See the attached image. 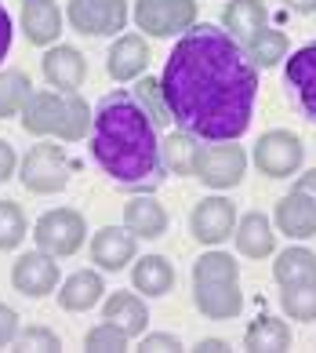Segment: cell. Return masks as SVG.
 I'll return each mask as SVG.
<instances>
[{
	"label": "cell",
	"mask_w": 316,
	"mask_h": 353,
	"mask_svg": "<svg viewBox=\"0 0 316 353\" xmlns=\"http://www.w3.org/2000/svg\"><path fill=\"white\" fill-rule=\"evenodd\" d=\"M160 88L182 132L200 142H236L255 117L258 70L236 37L215 22H193L167 55Z\"/></svg>",
	"instance_id": "1"
},
{
	"label": "cell",
	"mask_w": 316,
	"mask_h": 353,
	"mask_svg": "<svg viewBox=\"0 0 316 353\" xmlns=\"http://www.w3.org/2000/svg\"><path fill=\"white\" fill-rule=\"evenodd\" d=\"M160 128L124 88L105 91L91 117V153L113 182L131 190H153L164 179Z\"/></svg>",
	"instance_id": "2"
},
{
	"label": "cell",
	"mask_w": 316,
	"mask_h": 353,
	"mask_svg": "<svg viewBox=\"0 0 316 353\" xmlns=\"http://www.w3.org/2000/svg\"><path fill=\"white\" fill-rule=\"evenodd\" d=\"M193 303L207 321H233L244 313L240 263L229 252L211 248L193 263Z\"/></svg>",
	"instance_id": "3"
},
{
	"label": "cell",
	"mask_w": 316,
	"mask_h": 353,
	"mask_svg": "<svg viewBox=\"0 0 316 353\" xmlns=\"http://www.w3.org/2000/svg\"><path fill=\"white\" fill-rule=\"evenodd\" d=\"M22 128L30 135H41V139H62V142H76L91 135V106L84 102V95L76 91H33L22 106Z\"/></svg>",
	"instance_id": "4"
},
{
	"label": "cell",
	"mask_w": 316,
	"mask_h": 353,
	"mask_svg": "<svg viewBox=\"0 0 316 353\" xmlns=\"http://www.w3.org/2000/svg\"><path fill=\"white\" fill-rule=\"evenodd\" d=\"M247 175V153L236 142H200L196 150V175L207 190H233Z\"/></svg>",
	"instance_id": "5"
},
{
	"label": "cell",
	"mask_w": 316,
	"mask_h": 353,
	"mask_svg": "<svg viewBox=\"0 0 316 353\" xmlns=\"http://www.w3.org/2000/svg\"><path fill=\"white\" fill-rule=\"evenodd\" d=\"M87 237V222L76 208H51L36 219L33 226V241L41 252L55 255V259H70L81 252V244Z\"/></svg>",
	"instance_id": "6"
},
{
	"label": "cell",
	"mask_w": 316,
	"mask_h": 353,
	"mask_svg": "<svg viewBox=\"0 0 316 353\" xmlns=\"http://www.w3.org/2000/svg\"><path fill=\"white\" fill-rule=\"evenodd\" d=\"M19 179L30 193H62L70 186V161H65L62 146L51 142H36L19 164Z\"/></svg>",
	"instance_id": "7"
},
{
	"label": "cell",
	"mask_w": 316,
	"mask_h": 353,
	"mask_svg": "<svg viewBox=\"0 0 316 353\" xmlns=\"http://www.w3.org/2000/svg\"><path fill=\"white\" fill-rule=\"evenodd\" d=\"M302 157H306V146H302V139L295 132H287V128H273V132L258 135L255 150H251V161H255V168L266 179H291V175H298Z\"/></svg>",
	"instance_id": "8"
},
{
	"label": "cell",
	"mask_w": 316,
	"mask_h": 353,
	"mask_svg": "<svg viewBox=\"0 0 316 353\" xmlns=\"http://www.w3.org/2000/svg\"><path fill=\"white\" fill-rule=\"evenodd\" d=\"M196 22V0H135V26L146 37H175Z\"/></svg>",
	"instance_id": "9"
},
{
	"label": "cell",
	"mask_w": 316,
	"mask_h": 353,
	"mask_svg": "<svg viewBox=\"0 0 316 353\" xmlns=\"http://www.w3.org/2000/svg\"><path fill=\"white\" fill-rule=\"evenodd\" d=\"M65 15L84 37H120L127 26V0H70Z\"/></svg>",
	"instance_id": "10"
},
{
	"label": "cell",
	"mask_w": 316,
	"mask_h": 353,
	"mask_svg": "<svg viewBox=\"0 0 316 353\" xmlns=\"http://www.w3.org/2000/svg\"><path fill=\"white\" fill-rule=\"evenodd\" d=\"M236 230V208L229 197H204L196 201L193 215H189V233L193 241H200L204 248H218L222 241H229Z\"/></svg>",
	"instance_id": "11"
},
{
	"label": "cell",
	"mask_w": 316,
	"mask_h": 353,
	"mask_svg": "<svg viewBox=\"0 0 316 353\" xmlns=\"http://www.w3.org/2000/svg\"><path fill=\"white\" fill-rule=\"evenodd\" d=\"M11 284H15V292L30 295V299H44L59 288V263L55 255L48 252H25L15 259V266H11Z\"/></svg>",
	"instance_id": "12"
},
{
	"label": "cell",
	"mask_w": 316,
	"mask_h": 353,
	"mask_svg": "<svg viewBox=\"0 0 316 353\" xmlns=\"http://www.w3.org/2000/svg\"><path fill=\"white\" fill-rule=\"evenodd\" d=\"M135 233L127 226H105L91 237V263L105 273H120L127 263H135Z\"/></svg>",
	"instance_id": "13"
},
{
	"label": "cell",
	"mask_w": 316,
	"mask_h": 353,
	"mask_svg": "<svg viewBox=\"0 0 316 353\" xmlns=\"http://www.w3.org/2000/svg\"><path fill=\"white\" fill-rule=\"evenodd\" d=\"M149 59H153V55H149L146 37H142V33H120V37L113 41L109 55H105V70H109L113 81L127 84V81H138V77L146 73Z\"/></svg>",
	"instance_id": "14"
},
{
	"label": "cell",
	"mask_w": 316,
	"mask_h": 353,
	"mask_svg": "<svg viewBox=\"0 0 316 353\" xmlns=\"http://www.w3.org/2000/svg\"><path fill=\"white\" fill-rule=\"evenodd\" d=\"M41 66H44V81L55 91H76L87 77V59L73 44H51L44 51Z\"/></svg>",
	"instance_id": "15"
},
{
	"label": "cell",
	"mask_w": 316,
	"mask_h": 353,
	"mask_svg": "<svg viewBox=\"0 0 316 353\" xmlns=\"http://www.w3.org/2000/svg\"><path fill=\"white\" fill-rule=\"evenodd\" d=\"M276 230L291 241L316 237V201L302 190H291L276 201Z\"/></svg>",
	"instance_id": "16"
},
{
	"label": "cell",
	"mask_w": 316,
	"mask_h": 353,
	"mask_svg": "<svg viewBox=\"0 0 316 353\" xmlns=\"http://www.w3.org/2000/svg\"><path fill=\"white\" fill-rule=\"evenodd\" d=\"M284 77L295 91V102L302 106V113L316 124V44L298 48L284 66Z\"/></svg>",
	"instance_id": "17"
},
{
	"label": "cell",
	"mask_w": 316,
	"mask_h": 353,
	"mask_svg": "<svg viewBox=\"0 0 316 353\" xmlns=\"http://www.w3.org/2000/svg\"><path fill=\"white\" fill-rule=\"evenodd\" d=\"M22 33L36 48H51L62 37V11L55 0H22Z\"/></svg>",
	"instance_id": "18"
},
{
	"label": "cell",
	"mask_w": 316,
	"mask_h": 353,
	"mask_svg": "<svg viewBox=\"0 0 316 353\" xmlns=\"http://www.w3.org/2000/svg\"><path fill=\"white\" fill-rule=\"evenodd\" d=\"M233 241H236V252L247 255V259H269L273 248H276V233H273L269 215L266 212H247L244 219H236Z\"/></svg>",
	"instance_id": "19"
},
{
	"label": "cell",
	"mask_w": 316,
	"mask_h": 353,
	"mask_svg": "<svg viewBox=\"0 0 316 353\" xmlns=\"http://www.w3.org/2000/svg\"><path fill=\"white\" fill-rule=\"evenodd\" d=\"M124 226L142 241H156L167 233V212L156 197H149V193L146 197H131L124 204Z\"/></svg>",
	"instance_id": "20"
},
{
	"label": "cell",
	"mask_w": 316,
	"mask_h": 353,
	"mask_svg": "<svg viewBox=\"0 0 316 353\" xmlns=\"http://www.w3.org/2000/svg\"><path fill=\"white\" fill-rule=\"evenodd\" d=\"M102 292H105V284H102V273L98 270H76L73 277L62 281L59 306L65 313H84V310L102 303Z\"/></svg>",
	"instance_id": "21"
},
{
	"label": "cell",
	"mask_w": 316,
	"mask_h": 353,
	"mask_svg": "<svg viewBox=\"0 0 316 353\" xmlns=\"http://www.w3.org/2000/svg\"><path fill=\"white\" fill-rule=\"evenodd\" d=\"M131 284H135V292L149 295V299H164L175 288V266L164 255H142L131 266Z\"/></svg>",
	"instance_id": "22"
},
{
	"label": "cell",
	"mask_w": 316,
	"mask_h": 353,
	"mask_svg": "<svg viewBox=\"0 0 316 353\" xmlns=\"http://www.w3.org/2000/svg\"><path fill=\"white\" fill-rule=\"evenodd\" d=\"M269 26V8L266 0H229L222 11V30L236 41H247L251 33L266 30Z\"/></svg>",
	"instance_id": "23"
},
{
	"label": "cell",
	"mask_w": 316,
	"mask_h": 353,
	"mask_svg": "<svg viewBox=\"0 0 316 353\" xmlns=\"http://www.w3.org/2000/svg\"><path fill=\"white\" fill-rule=\"evenodd\" d=\"M102 321H113V324H120V328L135 339L146 332V324H149V310L146 303L135 295V292H113L109 299H105V306H102Z\"/></svg>",
	"instance_id": "24"
},
{
	"label": "cell",
	"mask_w": 316,
	"mask_h": 353,
	"mask_svg": "<svg viewBox=\"0 0 316 353\" xmlns=\"http://www.w3.org/2000/svg\"><path fill=\"white\" fill-rule=\"evenodd\" d=\"M240 48H244V55L251 59V66L255 70H269V66H276L280 59H287V48H291V41H287V33L284 30H258V33H251L247 41H240Z\"/></svg>",
	"instance_id": "25"
},
{
	"label": "cell",
	"mask_w": 316,
	"mask_h": 353,
	"mask_svg": "<svg viewBox=\"0 0 316 353\" xmlns=\"http://www.w3.org/2000/svg\"><path fill=\"white\" fill-rule=\"evenodd\" d=\"M196 150H200V139H193L189 132H171L164 142H160V164L164 172L171 175H196Z\"/></svg>",
	"instance_id": "26"
},
{
	"label": "cell",
	"mask_w": 316,
	"mask_h": 353,
	"mask_svg": "<svg viewBox=\"0 0 316 353\" xmlns=\"http://www.w3.org/2000/svg\"><path fill=\"white\" fill-rule=\"evenodd\" d=\"M273 277L280 288L287 284H302V281H316V255L309 248H284L273 263Z\"/></svg>",
	"instance_id": "27"
},
{
	"label": "cell",
	"mask_w": 316,
	"mask_h": 353,
	"mask_svg": "<svg viewBox=\"0 0 316 353\" xmlns=\"http://www.w3.org/2000/svg\"><path fill=\"white\" fill-rule=\"evenodd\" d=\"M244 346H247V350H258V353H280V350H291V328H287V321L258 317V321L247 324Z\"/></svg>",
	"instance_id": "28"
},
{
	"label": "cell",
	"mask_w": 316,
	"mask_h": 353,
	"mask_svg": "<svg viewBox=\"0 0 316 353\" xmlns=\"http://www.w3.org/2000/svg\"><path fill=\"white\" fill-rule=\"evenodd\" d=\"M30 95H33V84L22 70H0V121L22 113Z\"/></svg>",
	"instance_id": "29"
},
{
	"label": "cell",
	"mask_w": 316,
	"mask_h": 353,
	"mask_svg": "<svg viewBox=\"0 0 316 353\" xmlns=\"http://www.w3.org/2000/svg\"><path fill=\"white\" fill-rule=\"evenodd\" d=\"M131 95H135V102L149 113V121H153L156 128L175 124V121H171V110H167V99H164V88H160V81H156V77H138L135 88H131Z\"/></svg>",
	"instance_id": "30"
},
{
	"label": "cell",
	"mask_w": 316,
	"mask_h": 353,
	"mask_svg": "<svg viewBox=\"0 0 316 353\" xmlns=\"http://www.w3.org/2000/svg\"><path fill=\"white\" fill-rule=\"evenodd\" d=\"M280 306L291 321H316V281L280 288Z\"/></svg>",
	"instance_id": "31"
},
{
	"label": "cell",
	"mask_w": 316,
	"mask_h": 353,
	"mask_svg": "<svg viewBox=\"0 0 316 353\" xmlns=\"http://www.w3.org/2000/svg\"><path fill=\"white\" fill-rule=\"evenodd\" d=\"M30 233V222H25L22 204L15 201H0V252H15Z\"/></svg>",
	"instance_id": "32"
},
{
	"label": "cell",
	"mask_w": 316,
	"mask_h": 353,
	"mask_svg": "<svg viewBox=\"0 0 316 353\" xmlns=\"http://www.w3.org/2000/svg\"><path fill=\"white\" fill-rule=\"evenodd\" d=\"M127 343H131V335L113 321H102L84 335V346L95 350V353H120V350H127Z\"/></svg>",
	"instance_id": "33"
},
{
	"label": "cell",
	"mask_w": 316,
	"mask_h": 353,
	"mask_svg": "<svg viewBox=\"0 0 316 353\" xmlns=\"http://www.w3.org/2000/svg\"><path fill=\"white\" fill-rule=\"evenodd\" d=\"M15 346L19 350H62V339L51 328H44V324H30V328H19Z\"/></svg>",
	"instance_id": "34"
},
{
	"label": "cell",
	"mask_w": 316,
	"mask_h": 353,
	"mask_svg": "<svg viewBox=\"0 0 316 353\" xmlns=\"http://www.w3.org/2000/svg\"><path fill=\"white\" fill-rule=\"evenodd\" d=\"M19 328H22V324H19V313L11 310L8 303H0V350L15 343V335H19Z\"/></svg>",
	"instance_id": "35"
},
{
	"label": "cell",
	"mask_w": 316,
	"mask_h": 353,
	"mask_svg": "<svg viewBox=\"0 0 316 353\" xmlns=\"http://www.w3.org/2000/svg\"><path fill=\"white\" fill-rule=\"evenodd\" d=\"M146 353H160V350H182V339L178 335H167V332H153V335H142V346Z\"/></svg>",
	"instance_id": "36"
},
{
	"label": "cell",
	"mask_w": 316,
	"mask_h": 353,
	"mask_svg": "<svg viewBox=\"0 0 316 353\" xmlns=\"http://www.w3.org/2000/svg\"><path fill=\"white\" fill-rule=\"evenodd\" d=\"M15 168H19V157H15V150H11L8 142L0 139V182H8L11 175H15Z\"/></svg>",
	"instance_id": "37"
},
{
	"label": "cell",
	"mask_w": 316,
	"mask_h": 353,
	"mask_svg": "<svg viewBox=\"0 0 316 353\" xmlns=\"http://www.w3.org/2000/svg\"><path fill=\"white\" fill-rule=\"evenodd\" d=\"M11 37H15V26H11V15L4 11V4H0V62H4L8 51H11Z\"/></svg>",
	"instance_id": "38"
},
{
	"label": "cell",
	"mask_w": 316,
	"mask_h": 353,
	"mask_svg": "<svg viewBox=\"0 0 316 353\" xmlns=\"http://www.w3.org/2000/svg\"><path fill=\"white\" fill-rule=\"evenodd\" d=\"M295 190L309 193V197L316 201V168H313V172H306V175H298V179H295Z\"/></svg>",
	"instance_id": "39"
},
{
	"label": "cell",
	"mask_w": 316,
	"mask_h": 353,
	"mask_svg": "<svg viewBox=\"0 0 316 353\" xmlns=\"http://www.w3.org/2000/svg\"><path fill=\"white\" fill-rule=\"evenodd\" d=\"M284 4L291 11H298V15H313L316 11V0H284Z\"/></svg>",
	"instance_id": "40"
},
{
	"label": "cell",
	"mask_w": 316,
	"mask_h": 353,
	"mask_svg": "<svg viewBox=\"0 0 316 353\" xmlns=\"http://www.w3.org/2000/svg\"><path fill=\"white\" fill-rule=\"evenodd\" d=\"M196 350H204V353H211V350H229V343H226V339H200V343H196Z\"/></svg>",
	"instance_id": "41"
}]
</instances>
